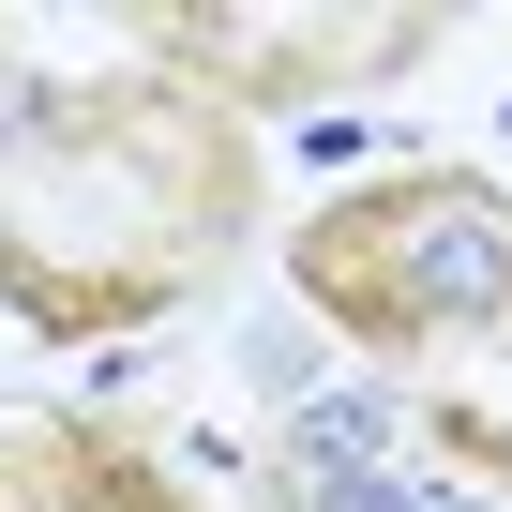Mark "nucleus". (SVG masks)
Listing matches in <instances>:
<instances>
[{"mask_svg": "<svg viewBox=\"0 0 512 512\" xmlns=\"http://www.w3.org/2000/svg\"><path fill=\"white\" fill-rule=\"evenodd\" d=\"M287 272L347 347H422V332H512V196L482 166H392L347 181L332 211L287 226Z\"/></svg>", "mask_w": 512, "mask_h": 512, "instance_id": "obj_1", "label": "nucleus"}, {"mask_svg": "<svg viewBox=\"0 0 512 512\" xmlns=\"http://www.w3.org/2000/svg\"><path fill=\"white\" fill-rule=\"evenodd\" d=\"M46 136L136 166L181 226H241V211H256V151H241V121H226L196 76H61V91H46Z\"/></svg>", "mask_w": 512, "mask_h": 512, "instance_id": "obj_2", "label": "nucleus"}, {"mask_svg": "<svg viewBox=\"0 0 512 512\" xmlns=\"http://www.w3.org/2000/svg\"><path fill=\"white\" fill-rule=\"evenodd\" d=\"M437 16H302V31H226V16H151V61H211L196 91L241 121V106H332L347 76L377 91L392 61H422Z\"/></svg>", "mask_w": 512, "mask_h": 512, "instance_id": "obj_3", "label": "nucleus"}, {"mask_svg": "<svg viewBox=\"0 0 512 512\" xmlns=\"http://www.w3.org/2000/svg\"><path fill=\"white\" fill-rule=\"evenodd\" d=\"M16 452V512H196L136 437H106V422H31V437H0Z\"/></svg>", "mask_w": 512, "mask_h": 512, "instance_id": "obj_4", "label": "nucleus"}, {"mask_svg": "<svg viewBox=\"0 0 512 512\" xmlns=\"http://www.w3.org/2000/svg\"><path fill=\"white\" fill-rule=\"evenodd\" d=\"M0 287L31 302V332L91 347V332H136L181 302V256H121V272H91V256H46V241H0Z\"/></svg>", "mask_w": 512, "mask_h": 512, "instance_id": "obj_5", "label": "nucleus"}, {"mask_svg": "<svg viewBox=\"0 0 512 512\" xmlns=\"http://www.w3.org/2000/svg\"><path fill=\"white\" fill-rule=\"evenodd\" d=\"M422 437H437L467 482H512V422H497V407H422Z\"/></svg>", "mask_w": 512, "mask_h": 512, "instance_id": "obj_6", "label": "nucleus"}, {"mask_svg": "<svg viewBox=\"0 0 512 512\" xmlns=\"http://www.w3.org/2000/svg\"><path fill=\"white\" fill-rule=\"evenodd\" d=\"M0 512H16V452H0Z\"/></svg>", "mask_w": 512, "mask_h": 512, "instance_id": "obj_7", "label": "nucleus"}]
</instances>
